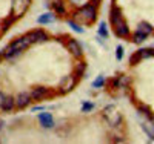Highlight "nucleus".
<instances>
[{
  "label": "nucleus",
  "instance_id": "9",
  "mask_svg": "<svg viewBox=\"0 0 154 144\" xmlns=\"http://www.w3.org/2000/svg\"><path fill=\"white\" fill-rule=\"evenodd\" d=\"M66 49L74 58H82L83 57V49L75 38H68L66 40Z\"/></svg>",
  "mask_w": 154,
  "mask_h": 144
},
{
  "label": "nucleus",
  "instance_id": "31",
  "mask_svg": "<svg viewBox=\"0 0 154 144\" xmlns=\"http://www.w3.org/2000/svg\"><path fill=\"white\" fill-rule=\"evenodd\" d=\"M69 2H71V3H74V5H79V3L82 2V0H69Z\"/></svg>",
  "mask_w": 154,
  "mask_h": 144
},
{
  "label": "nucleus",
  "instance_id": "14",
  "mask_svg": "<svg viewBox=\"0 0 154 144\" xmlns=\"http://www.w3.org/2000/svg\"><path fill=\"white\" fill-rule=\"evenodd\" d=\"M48 8H51V11L54 12V14L63 17V16H66V6H65V0H53Z\"/></svg>",
  "mask_w": 154,
  "mask_h": 144
},
{
  "label": "nucleus",
  "instance_id": "10",
  "mask_svg": "<svg viewBox=\"0 0 154 144\" xmlns=\"http://www.w3.org/2000/svg\"><path fill=\"white\" fill-rule=\"evenodd\" d=\"M116 37H119V38H130L131 35V29H130V25L126 23V20H122L120 23H117L112 28Z\"/></svg>",
  "mask_w": 154,
  "mask_h": 144
},
{
  "label": "nucleus",
  "instance_id": "30",
  "mask_svg": "<svg viewBox=\"0 0 154 144\" xmlns=\"http://www.w3.org/2000/svg\"><path fill=\"white\" fill-rule=\"evenodd\" d=\"M3 100H5V94L0 90V107H2V104H3Z\"/></svg>",
  "mask_w": 154,
  "mask_h": 144
},
{
  "label": "nucleus",
  "instance_id": "7",
  "mask_svg": "<svg viewBox=\"0 0 154 144\" xmlns=\"http://www.w3.org/2000/svg\"><path fill=\"white\" fill-rule=\"evenodd\" d=\"M9 46H11L12 49H16L17 52H22V54H23V52L26 51L29 46H32V43H31V40L28 38V35H26V34H23V35L14 38V40L9 43Z\"/></svg>",
  "mask_w": 154,
  "mask_h": 144
},
{
  "label": "nucleus",
  "instance_id": "3",
  "mask_svg": "<svg viewBox=\"0 0 154 144\" xmlns=\"http://www.w3.org/2000/svg\"><path fill=\"white\" fill-rule=\"evenodd\" d=\"M31 6V0H12L11 3V14L16 20L22 19L25 14H26V11L29 9Z\"/></svg>",
  "mask_w": 154,
  "mask_h": 144
},
{
  "label": "nucleus",
  "instance_id": "25",
  "mask_svg": "<svg viewBox=\"0 0 154 144\" xmlns=\"http://www.w3.org/2000/svg\"><path fill=\"white\" fill-rule=\"evenodd\" d=\"M119 83H120V89H128L131 84V78L125 74H119Z\"/></svg>",
  "mask_w": 154,
  "mask_h": 144
},
{
  "label": "nucleus",
  "instance_id": "4",
  "mask_svg": "<svg viewBox=\"0 0 154 144\" xmlns=\"http://www.w3.org/2000/svg\"><path fill=\"white\" fill-rule=\"evenodd\" d=\"M79 84V78H77L74 74L72 75H65L62 78V80L59 81V90L57 92L60 94V95H66V94H69L71 90Z\"/></svg>",
  "mask_w": 154,
  "mask_h": 144
},
{
  "label": "nucleus",
  "instance_id": "21",
  "mask_svg": "<svg viewBox=\"0 0 154 144\" xmlns=\"http://www.w3.org/2000/svg\"><path fill=\"white\" fill-rule=\"evenodd\" d=\"M140 127H142V130L145 132V135L154 143V124H151L148 120H145L142 124H140Z\"/></svg>",
  "mask_w": 154,
  "mask_h": 144
},
{
  "label": "nucleus",
  "instance_id": "24",
  "mask_svg": "<svg viewBox=\"0 0 154 144\" xmlns=\"http://www.w3.org/2000/svg\"><path fill=\"white\" fill-rule=\"evenodd\" d=\"M97 35L102 37V38H108L109 37V32H108V26L105 22H100L99 23V29H97Z\"/></svg>",
  "mask_w": 154,
  "mask_h": 144
},
{
  "label": "nucleus",
  "instance_id": "15",
  "mask_svg": "<svg viewBox=\"0 0 154 144\" xmlns=\"http://www.w3.org/2000/svg\"><path fill=\"white\" fill-rule=\"evenodd\" d=\"M0 55H2V58H5V60H16L17 57L22 55V52H17L16 49H12L8 45L6 48H3L2 51H0Z\"/></svg>",
  "mask_w": 154,
  "mask_h": 144
},
{
  "label": "nucleus",
  "instance_id": "19",
  "mask_svg": "<svg viewBox=\"0 0 154 144\" xmlns=\"http://www.w3.org/2000/svg\"><path fill=\"white\" fill-rule=\"evenodd\" d=\"M146 38H148L146 34H143V32H140V31L136 29V31L130 35V38H128V40H130L131 43H134V45H142V43H145Z\"/></svg>",
  "mask_w": 154,
  "mask_h": 144
},
{
  "label": "nucleus",
  "instance_id": "8",
  "mask_svg": "<svg viewBox=\"0 0 154 144\" xmlns=\"http://www.w3.org/2000/svg\"><path fill=\"white\" fill-rule=\"evenodd\" d=\"M26 35H28V38L31 40L32 45H35V43H43V42H48V40H49L48 32L43 31V29H40V28H37V29H32V31L26 32Z\"/></svg>",
  "mask_w": 154,
  "mask_h": 144
},
{
  "label": "nucleus",
  "instance_id": "29",
  "mask_svg": "<svg viewBox=\"0 0 154 144\" xmlns=\"http://www.w3.org/2000/svg\"><path fill=\"white\" fill-rule=\"evenodd\" d=\"M123 55H125V49H123V46H117L116 48V60L117 61H122L123 60Z\"/></svg>",
  "mask_w": 154,
  "mask_h": 144
},
{
  "label": "nucleus",
  "instance_id": "32",
  "mask_svg": "<svg viewBox=\"0 0 154 144\" xmlns=\"http://www.w3.org/2000/svg\"><path fill=\"white\" fill-rule=\"evenodd\" d=\"M148 121H149V123H151V124H154V113H152V115H151V118H149V120H148Z\"/></svg>",
  "mask_w": 154,
  "mask_h": 144
},
{
  "label": "nucleus",
  "instance_id": "17",
  "mask_svg": "<svg viewBox=\"0 0 154 144\" xmlns=\"http://www.w3.org/2000/svg\"><path fill=\"white\" fill-rule=\"evenodd\" d=\"M85 72H86V63L82 61L80 58H77V61H75V64H74V71H72V74L80 80L82 77H85Z\"/></svg>",
  "mask_w": 154,
  "mask_h": 144
},
{
  "label": "nucleus",
  "instance_id": "22",
  "mask_svg": "<svg viewBox=\"0 0 154 144\" xmlns=\"http://www.w3.org/2000/svg\"><path fill=\"white\" fill-rule=\"evenodd\" d=\"M137 112H139V115H142V116H145V120H149L151 118V115H152V110H151V107L149 106H146V104H143V103H137Z\"/></svg>",
  "mask_w": 154,
  "mask_h": 144
},
{
  "label": "nucleus",
  "instance_id": "18",
  "mask_svg": "<svg viewBox=\"0 0 154 144\" xmlns=\"http://www.w3.org/2000/svg\"><path fill=\"white\" fill-rule=\"evenodd\" d=\"M16 22H17V20L12 17V16H8V17H5L3 20H0V35H3Z\"/></svg>",
  "mask_w": 154,
  "mask_h": 144
},
{
  "label": "nucleus",
  "instance_id": "23",
  "mask_svg": "<svg viewBox=\"0 0 154 144\" xmlns=\"http://www.w3.org/2000/svg\"><path fill=\"white\" fill-rule=\"evenodd\" d=\"M137 31L143 32V34H146V35L149 37V35H152V32H154V26H152L151 23H148V22H140V23L137 25Z\"/></svg>",
  "mask_w": 154,
  "mask_h": 144
},
{
  "label": "nucleus",
  "instance_id": "11",
  "mask_svg": "<svg viewBox=\"0 0 154 144\" xmlns=\"http://www.w3.org/2000/svg\"><path fill=\"white\" fill-rule=\"evenodd\" d=\"M122 20H125V19H123V11H122V8L112 5L111 9H109V25H111V28H114V26L117 25V23H120Z\"/></svg>",
  "mask_w": 154,
  "mask_h": 144
},
{
  "label": "nucleus",
  "instance_id": "12",
  "mask_svg": "<svg viewBox=\"0 0 154 144\" xmlns=\"http://www.w3.org/2000/svg\"><path fill=\"white\" fill-rule=\"evenodd\" d=\"M38 123H40V126L43 129H54L56 127V121L53 118V115H51L49 112H42V113H38Z\"/></svg>",
  "mask_w": 154,
  "mask_h": 144
},
{
  "label": "nucleus",
  "instance_id": "13",
  "mask_svg": "<svg viewBox=\"0 0 154 144\" xmlns=\"http://www.w3.org/2000/svg\"><path fill=\"white\" fill-rule=\"evenodd\" d=\"M14 100H16V109H19V110L26 109L29 104L32 103V100H31L28 92H20L17 97H14Z\"/></svg>",
  "mask_w": 154,
  "mask_h": 144
},
{
  "label": "nucleus",
  "instance_id": "26",
  "mask_svg": "<svg viewBox=\"0 0 154 144\" xmlns=\"http://www.w3.org/2000/svg\"><path fill=\"white\" fill-rule=\"evenodd\" d=\"M68 25H69V28H71L75 34H83V32H85L83 26H82V25H79L77 22H74L72 19H69V20H68Z\"/></svg>",
  "mask_w": 154,
  "mask_h": 144
},
{
  "label": "nucleus",
  "instance_id": "6",
  "mask_svg": "<svg viewBox=\"0 0 154 144\" xmlns=\"http://www.w3.org/2000/svg\"><path fill=\"white\" fill-rule=\"evenodd\" d=\"M53 95L54 94L51 92L49 87H46V86H34L29 92V97H31L32 101H42V100H45L48 97H53Z\"/></svg>",
  "mask_w": 154,
  "mask_h": 144
},
{
  "label": "nucleus",
  "instance_id": "16",
  "mask_svg": "<svg viewBox=\"0 0 154 144\" xmlns=\"http://www.w3.org/2000/svg\"><path fill=\"white\" fill-rule=\"evenodd\" d=\"M14 109H16V100H14V97L5 95V100H3V104H2V107H0V110L5 112V113H9Z\"/></svg>",
  "mask_w": 154,
  "mask_h": 144
},
{
  "label": "nucleus",
  "instance_id": "33",
  "mask_svg": "<svg viewBox=\"0 0 154 144\" xmlns=\"http://www.w3.org/2000/svg\"><path fill=\"white\" fill-rule=\"evenodd\" d=\"M3 127H5V121H0V130H3Z\"/></svg>",
  "mask_w": 154,
  "mask_h": 144
},
{
  "label": "nucleus",
  "instance_id": "28",
  "mask_svg": "<svg viewBox=\"0 0 154 144\" xmlns=\"http://www.w3.org/2000/svg\"><path fill=\"white\" fill-rule=\"evenodd\" d=\"M96 109V104L94 103H89V101H85L82 104V112L83 113H89V112H93Z\"/></svg>",
  "mask_w": 154,
  "mask_h": 144
},
{
  "label": "nucleus",
  "instance_id": "27",
  "mask_svg": "<svg viewBox=\"0 0 154 144\" xmlns=\"http://www.w3.org/2000/svg\"><path fill=\"white\" fill-rule=\"evenodd\" d=\"M105 84H106V80H105L103 75H99L96 80L93 81V87H94V89H102Z\"/></svg>",
  "mask_w": 154,
  "mask_h": 144
},
{
  "label": "nucleus",
  "instance_id": "2",
  "mask_svg": "<svg viewBox=\"0 0 154 144\" xmlns=\"http://www.w3.org/2000/svg\"><path fill=\"white\" fill-rule=\"evenodd\" d=\"M102 115H103L105 121L111 126V127H120L122 123H123V115L116 109L114 104H109V106H106L103 109V112H102Z\"/></svg>",
  "mask_w": 154,
  "mask_h": 144
},
{
  "label": "nucleus",
  "instance_id": "36",
  "mask_svg": "<svg viewBox=\"0 0 154 144\" xmlns=\"http://www.w3.org/2000/svg\"><path fill=\"white\" fill-rule=\"evenodd\" d=\"M152 34H154V32H152Z\"/></svg>",
  "mask_w": 154,
  "mask_h": 144
},
{
  "label": "nucleus",
  "instance_id": "34",
  "mask_svg": "<svg viewBox=\"0 0 154 144\" xmlns=\"http://www.w3.org/2000/svg\"><path fill=\"white\" fill-rule=\"evenodd\" d=\"M46 2H48V3H45V6H48V5H49L51 2H53V0H46Z\"/></svg>",
  "mask_w": 154,
  "mask_h": 144
},
{
  "label": "nucleus",
  "instance_id": "5",
  "mask_svg": "<svg viewBox=\"0 0 154 144\" xmlns=\"http://www.w3.org/2000/svg\"><path fill=\"white\" fill-rule=\"evenodd\" d=\"M151 57H154V48H140L130 57V66H136L145 58H151Z\"/></svg>",
  "mask_w": 154,
  "mask_h": 144
},
{
  "label": "nucleus",
  "instance_id": "1",
  "mask_svg": "<svg viewBox=\"0 0 154 144\" xmlns=\"http://www.w3.org/2000/svg\"><path fill=\"white\" fill-rule=\"evenodd\" d=\"M99 17V11H97V6L94 3H86V5H82L79 6L74 12H72V20L77 22L82 26H86V25H93Z\"/></svg>",
  "mask_w": 154,
  "mask_h": 144
},
{
  "label": "nucleus",
  "instance_id": "35",
  "mask_svg": "<svg viewBox=\"0 0 154 144\" xmlns=\"http://www.w3.org/2000/svg\"><path fill=\"white\" fill-rule=\"evenodd\" d=\"M0 61H2V55H0Z\"/></svg>",
  "mask_w": 154,
  "mask_h": 144
},
{
  "label": "nucleus",
  "instance_id": "20",
  "mask_svg": "<svg viewBox=\"0 0 154 144\" xmlns=\"http://www.w3.org/2000/svg\"><path fill=\"white\" fill-rule=\"evenodd\" d=\"M56 22V14L54 12H45V14L38 16L37 23L38 25H49V23H54Z\"/></svg>",
  "mask_w": 154,
  "mask_h": 144
}]
</instances>
